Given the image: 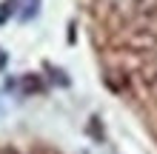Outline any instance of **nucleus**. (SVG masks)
I'll return each instance as SVG.
<instances>
[{
    "label": "nucleus",
    "instance_id": "nucleus-1",
    "mask_svg": "<svg viewBox=\"0 0 157 154\" xmlns=\"http://www.w3.org/2000/svg\"><path fill=\"white\" fill-rule=\"evenodd\" d=\"M0 154H63V151L49 146V143H40V140H29V143L0 140Z\"/></svg>",
    "mask_w": 157,
    "mask_h": 154
},
{
    "label": "nucleus",
    "instance_id": "nucleus-2",
    "mask_svg": "<svg viewBox=\"0 0 157 154\" xmlns=\"http://www.w3.org/2000/svg\"><path fill=\"white\" fill-rule=\"evenodd\" d=\"M17 86H20L23 94H43L46 92V83L40 74H34V71H29V74H23L20 80H17Z\"/></svg>",
    "mask_w": 157,
    "mask_h": 154
},
{
    "label": "nucleus",
    "instance_id": "nucleus-3",
    "mask_svg": "<svg viewBox=\"0 0 157 154\" xmlns=\"http://www.w3.org/2000/svg\"><path fill=\"white\" fill-rule=\"evenodd\" d=\"M86 134L94 143H106V131H103V123H100V117L97 114H91L89 117V123H86Z\"/></svg>",
    "mask_w": 157,
    "mask_h": 154
},
{
    "label": "nucleus",
    "instance_id": "nucleus-4",
    "mask_svg": "<svg viewBox=\"0 0 157 154\" xmlns=\"http://www.w3.org/2000/svg\"><path fill=\"white\" fill-rule=\"evenodd\" d=\"M43 69L49 71V77H52V83H57V86H63V88H69L71 86V80H69V74L63 71L60 66H52V63H43Z\"/></svg>",
    "mask_w": 157,
    "mask_h": 154
},
{
    "label": "nucleus",
    "instance_id": "nucleus-5",
    "mask_svg": "<svg viewBox=\"0 0 157 154\" xmlns=\"http://www.w3.org/2000/svg\"><path fill=\"white\" fill-rule=\"evenodd\" d=\"M17 12H20V0H3L0 3V26L9 23V17H14Z\"/></svg>",
    "mask_w": 157,
    "mask_h": 154
},
{
    "label": "nucleus",
    "instance_id": "nucleus-6",
    "mask_svg": "<svg viewBox=\"0 0 157 154\" xmlns=\"http://www.w3.org/2000/svg\"><path fill=\"white\" fill-rule=\"evenodd\" d=\"M37 12H40V0H29V3H26V9H20V12H17V20H20V23H29Z\"/></svg>",
    "mask_w": 157,
    "mask_h": 154
},
{
    "label": "nucleus",
    "instance_id": "nucleus-7",
    "mask_svg": "<svg viewBox=\"0 0 157 154\" xmlns=\"http://www.w3.org/2000/svg\"><path fill=\"white\" fill-rule=\"evenodd\" d=\"M66 40H69V46H75V43H77V20H71V23H69V34H66Z\"/></svg>",
    "mask_w": 157,
    "mask_h": 154
},
{
    "label": "nucleus",
    "instance_id": "nucleus-8",
    "mask_svg": "<svg viewBox=\"0 0 157 154\" xmlns=\"http://www.w3.org/2000/svg\"><path fill=\"white\" fill-rule=\"evenodd\" d=\"M6 66H9V51L0 49V71H6Z\"/></svg>",
    "mask_w": 157,
    "mask_h": 154
}]
</instances>
